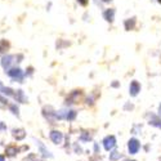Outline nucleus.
I'll return each mask as SVG.
<instances>
[{"label": "nucleus", "instance_id": "nucleus-1", "mask_svg": "<svg viewBox=\"0 0 161 161\" xmlns=\"http://www.w3.org/2000/svg\"><path fill=\"white\" fill-rule=\"evenodd\" d=\"M139 148H141V143H139L138 139L131 138L130 141L128 142V151H129L130 155H137Z\"/></svg>", "mask_w": 161, "mask_h": 161}, {"label": "nucleus", "instance_id": "nucleus-2", "mask_svg": "<svg viewBox=\"0 0 161 161\" xmlns=\"http://www.w3.org/2000/svg\"><path fill=\"white\" fill-rule=\"evenodd\" d=\"M103 146H105L106 151H111V149L116 146V138L113 137V135H107V137L103 139Z\"/></svg>", "mask_w": 161, "mask_h": 161}, {"label": "nucleus", "instance_id": "nucleus-3", "mask_svg": "<svg viewBox=\"0 0 161 161\" xmlns=\"http://www.w3.org/2000/svg\"><path fill=\"white\" fill-rule=\"evenodd\" d=\"M141 90V85H139L138 81H133V83L130 84V88H129V93H130V95L135 97L138 94V92Z\"/></svg>", "mask_w": 161, "mask_h": 161}, {"label": "nucleus", "instance_id": "nucleus-4", "mask_svg": "<svg viewBox=\"0 0 161 161\" xmlns=\"http://www.w3.org/2000/svg\"><path fill=\"white\" fill-rule=\"evenodd\" d=\"M80 98H81V92L80 90H74L71 93L70 98H67V102L70 101V103H76V102L80 101Z\"/></svg>", "mask_w": 161, "mask_h": 161}, {"label": "nucleus", "instance_id": "nucleus-5", "mask_svg": "<svg viewBox=\"0 0 161 161\" xmlns=\"http://www.w3.org/2000/svg\"><path fill=\"white\" fill-rule=\"evenodd\" d=\"M51 139L56 143V144H59V143H62L63 135H62L61 131H52V133H51Z\"/></svg>", "mask_w": 161, "mask_h": 161}, {"label": "nucleus", "instance_id": "nucleus-6", "mask_svg": "<svg viewBox=\"0 0 161 161\" xmlns=\"http://www.w3.org/2000/svg\"><path fill=\"white\" fill-rule=\"evenodd\" d=\"M113 16H115V10H113V9H107L106 12L103 13L105 19L108 21V22H112V21H113Z\"/></svg>", "mask_w": 161, "mask_h": 161}, {"label": "nucleus", "instance_id": "nucleus-7", "mask_svg": "<svg viewBox=\"0 0 161 161\" xmlns=\"http://www.w3.org/2000/svg\"><path fill=\"white\" fill-rule=\"evenodd\" d=\"M135 27V18H129L125 21V30L130 31V30H134Z\"/></svg>", "mask_w": 161, "mask_h": 161}, {"label": "nucleus", "instance_id": "nucleus-8", "mask_svg": "<svg viewBox=\"0 0 161 161\" xmlns=\"http://www.w3.org/2000/svg\"><path fill=\"white\" fill-rule=\"evenodd\" d=\"M149 124L153 125V126H157V128H161V119L157 117L155 115H151V119H149Z\"/></svg>", "mask_w": 161, "mask_h": 161}, {"label": "nucleus", "instance_id": "nucleus-9", "mask_svg": "<svg viewBox=\"0 0 161 161\" xmlns=\"http://www.w3.org/2000/svg\"><path fill=\"white\" fill-rule=\"evenodd\" d=\"M121 157V153L117 152V151H113L110 153V161H117Z\"/></svg>", "mask_w": 161, "mask_h": 161}, {"label": "nucleus", "instance_id": "nucleus-10", "mask_svg": "<svg viewBox=\"0 0 161 161\" xmlns=\"http://www.w3.org/2000/svg\"><path fill=\"white\" fill-rule=\"evenodd\" d=\"M90 139H92V135H90V134H87V131L81 133V135H80V141L88 142V141H90Z\"/></svg>", "mask_w": 161, "mask_h": 161}, {"label": "nucleus", "instance_id": "nucleus-11", "mask_svg": "<svg viewBox=\"0 0 161 161\" xmlns=\"http://www.w3.org/2000/svg\"><path fill=\"white\" fill-rule=\"evenodd\" d=\"M75 116H76V112H75V111H70V113H69V115H67L66 117H67L69 120H74Z\"/></svg>", "mask_w": 161, "mask_h": 161}, {"label": "nucleus", "instance_id": "nucleus-12", "mask_svg": "<svg viewBox=\"0 0 161 161\" xmlns=\"http://www.w3.org/2000/svg\"><path fill=\"white\" fill-rule=\"evenodd\" d=\"M77 1H79V4H81L83 6H87L88 3H89V0H77Z\"/></svg>", "mask_w": 161, "mask_h": 161}, {"label": "nucleus", "instance_id": "nucleus-13", "mask_svg": "<svg viewBox=\"0 0 161 161\" xmlns=\"http://www.w3.org/2000/svg\"><path fill=\"white\" fill-rule=\"evenodd\" d=\"M159 115L161 116V105H160V107H159Z\"/></svg>", "mask_w": 161, "mask_h": 161}, {"label": "nucleus", "instance_id": "nucleus-14", "mask_svg": "<svg viewBox=\"0 0 161 161\" xmlns=\"http://www.w3.org/2000/svg\"><path fill=\"white\" fill-rule=\"evenodd\" d=\"M124 161H134V160H124Z\"/></svg>", "mask_w": 161, "mask_h": 161}, {"label": "nucleus", "instance_id": "nucleus-15", "mask_svg": "<svg viewBox=\"0 0 161 161\" xmlns=\"http://www.w3.org/2000/svg\"><path fill=\"white\" fill-rule=\"evenodd\" d=\"M157 1H159V3H160V4H161V0H157Z\"/></svg>", "mask_w": 161, "mask_h": 161}, {"label": "nucleus", "instance_id": "nucleus-16", "mask_svg": "<svg viewBox=\"0 0 161 161\" xmlns=\"http://www.w3.org/2000/svg\"><path fill=\"white\" fill-rule=\"evenodd\" d=\"M103 1H110V0H103Z\"/></svg>", "mask_w": 161, "mask_h": 161}]
</instances>
